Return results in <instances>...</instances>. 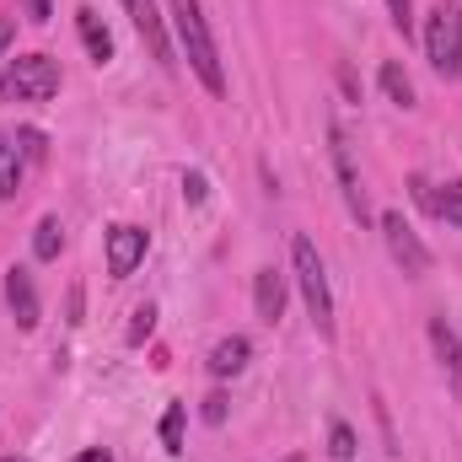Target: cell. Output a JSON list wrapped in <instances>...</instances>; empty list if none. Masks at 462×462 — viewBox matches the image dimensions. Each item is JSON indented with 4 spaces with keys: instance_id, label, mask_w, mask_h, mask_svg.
<instances>
[{
    "instance_id": "cell-1",
    "label": "cell",
    "mask_w": 462,
    "mask_h": 462,
    "mask_svg": "<svg viewBox=\"0 0 462 462\" xmlns=\"http://www.w3.org/2000/svg\"><path fill=\"white\" fill-rule=\"evenodd\" d=\"M167 5H172V27H178L183 60L194 65V76L205 81V92L226 97V70H221V54H216V38H210V22H205L199 0H167Z\"/></svg>"
},
{
    "instance_id": "cell-2",
    "label": "cell",
    "mask_w": 462,
    "mask_h": 462,
    "mask_svg": "<svg viewBox=\"0 0 462 462\" xmlns=\"http://www.w3.org/2000/svg\"><path fill=\"white\" fill-rule=\"evenodd\" d=\"M291 269H296V285H301V301H307V318L323 339H334V291H328V269L312 247V236H296L291 242Z\"/></svg>"
},
{
    "instance_id": "cell-3",
    "label": "cell",
    "mask_w": 462,
    "mask_h": 462,
    "mask_svg": "<svg viewBox=\"0 0 462 462\" xmlns=\"http://www.w3.org/2000/svg\"><path fill=\"white\" fill-rule=\"evenodd\" d=\"M60 92V60L49 54H22L0 76V103H49Z\"/></svg>"
},
{
    "instance_id": "cell-4",
    "label": "cell",
    "mask_w": 462,
    "mask_h": 462,
    "mask_svg": "<svg viewBox=\"0 0 462 462\" xmlns=\"http://www.w3.org/2000/svg\"><path fill=\"white\" fill-rule=\"evenodd\" d=\"M425 60L436 65V76L457 81L462 76V5L457 0H441L425 22Z\"/></svg>"
},
{
    "instance_id": "cell-5",
    "label": "cell",
    "mask_w": 462,
    "mask_h": 462,
    "mask_svg": "<svg viewBox=\"0 0 462 462\" xmlns=\"http://www.w3.org/2000/svg\"><path fill=\"white\" fill-rule=\"evenodd\" d=\"M376 226H382V242H387V253H393V263H398L403 274H425V269H430V247L420 242V231L409 226L398 210H387Z\"/></svg>"
},
{
    "instance_id": "cell-6",
    "label": "cell",
    "mask_w": 462,
    "mask_h": 462,
    "mask_svg": "<svg viewBox=\"0 0 462 462\" xmlns=\"http://www.w3.org/2000/svg\"><path fill=\"white\" fill-rule=\"evenodd\" d=\"M328 151H334V172H339L349 216H355V221H371V205H365V189H360V172H355V151H349V134L339 124H328Z\"/></svg>"
},
{
    "instance_id": "cell-7",
    "label": "cell",
    "mask_w": 462,
    "mask_h": 462,
    "mask_svg": "<svg viewBox=\"0 0 462 462\" xmlns=\"http://www.w3.org/2000/svg\"><path fill=\"white\" fill-rule=\"evenodd\" d=\"M145 247H151V236H145V226H114L108 231V274L114 280H129L134 269H140V258H145Z\"/></svg>"
},
{
    "instance_id": "cell-8",
    "label": "cell",
    "mask_w": 462,
    "mask_h": 462,
    "mask_svg": "<svg viewBox=\"0 0 462 462\" xmlns=\"http://www.w3.org/2000/svg\"><path fill=\"white\" fill-rule=\"evenodd\" d=\"M409 189H414V199L436 216V221H447V226H462V183H430V178H409Z\"/></svg>"
},
{
    "instance_id": "cell-9",
    "label": "cell",
    "mask_w": 462,
    "mask_h": 462,
    "mask_svg": "<svg viewBox=\"0 0 462 462\" xmlns=\"http://www.w3.org/2000/svg\"><path fill=\"white\" fill-rule=\"evenodd\" d=\"M5 301L16 312V328H38V285H32V274L22 263L5 269Z\"/></svg>"
},
{
    "instance_id": "cell-10",
    "label": "cell",
    "mask_w": 462,
    "mask_h": 462,
    "mask_svg": "<svg viewBox=\"0 0 462 462\" xmlns=\"http://www.w3.org/2000/svg\"><path fill=\"white\" fill-rule=\"evenodd\" d=\"M430 345H436V355H441V371H447V382H452V393L462 398V334L452 328V323H430Z\"/></svg>"
},
{
    "instance_id": "cell-11",
    "label": "cell",
    "mask_w": 462,
    "mask_h": 462,
    "mask_svg": "<svg viewBox=\"0 0 462 462\" xmlns=\"http://www.w3.org/2000/svg\"><path fill=\"white\" fill-rule=\"evenodd\" d=\"M253 307H258L263 323H280V312H285V274L280 269H258L253 274Z\"/></svg>"
},
{
    "instance_id": "cell-12",
    "label": "cell",
    "mask_w": 462,
    "mask_h": 462,
    "mask_svg": "<svg viewBox=\"0 0 462 462\" xmlns=\"http://www.w3.org/2000/svg\"><path fill=\"white\" fill-rule=\"evenodd\" d=\"M22 172H27L22 140H16L11 129H0V199H16V189H22Z\"/></svg>"
},
{
    "instance_id": "cell-13",
    "label": "cell",
    "mask_w": 462,
    "mask_h": 462,
    "mask_svg": "<svg viewBox=\"0 0 462 462\" xmlns=\"http://www.w3.org/2000/svg\"><path fill=\"white\" fill-rule=\"evenodd\" d=\"M76 27H81V43H87V54H92L97 65H108V60H114V32L103 27V16H97L92 5H81V11H76Z\"/></svg>"
},
{
    "instance_id": "cell-14",
    "label": "cell",
    "mask_w": 462,
    "mask_h": 462,
    "mask_svg": "<svg viewBox=\"0 0 462 462\" xmlns=\"http://www.w3.org/2000/svg\"><path fill=\"white\" fill-rule=\"evenodd\" d=\"M247 355H253V345H247L242 334H231V339H221V345L210 349V371H216V376H236V371L247 365Z\"/></svg>"
},
{
    "instance_id": "cell-15",
    "label": "cell",
    "mask_w": 462,
    "mask_h": 462,
    "mask_svg": "<svg viewBox=\"0 0 462 462\" xmlns=\"http://www.w3.org/2000/svg\"><path fill=\"white\" fill-rule=\"evenodd\" d=\"M60 247H65V226H60V216H43L38 231H32V258L49 263V258H60Z\"/></svg>"
},
{
    "instance_id": "cell-16",
    "label": "cell",
    "mask_w": 462,
    "mask_h": 462,
    "mask_svg": "<svg viewBox=\"0 0 462 462\" xmlns=\"http://www.w3.org/2000/svg\"><path fill=\"white\" fill-rule=\"evenodd\" d=\"M382 92H387V103L414 108V81H409V70H403L398 60H387V65H382Z\"/></svg>"
},
{
    "instance_id": "cell-17",
    "label": "cell",
    "mask_w": 462,
    "mask_h": 462,
    "mask_svg": "<svg viewBox=\"0 0 462 462\" xmlns=\"http://www.w3.org/2000/svg\"><path fill=\"white\" fill-rule=\"evenodd\" d=\"M162 441H167V452H183V403H172L162 414Z\"/></svg>"
},
{
    "instance_id": "cell-18",
    "label": "cell",
    "mask_w": 462,
    "mask_h": 462,
    "mask_svg": "<svg viewBox=\"0 0 462 462\" xmlns=\"http://www.w3.org/2000/svg\"><path fill=\"white\" fill-rule=\"evenodd\" d=\"M328 457L334 462L355 457V430H349V425H334V430H328Z\"/></svg>"
},
{
    "instance_id": "cell-19",
    "label": "cell",
    "mask_w": 462,
    "mask_h": 462,
    "mask_svg": "<svg viewBox=\"0 0 462 462\" xmlns=\"http://www.w3.org/2000/svg\"><path fill=\"white\" fill-rule=\"evenodd\" d=\"M387 16H393L398 32H409V22H414V0H387Z\"/></svg>"
},
{
    "instance_id": "cell-20",
    "label": "cell",
    "mask_w": 462,
    "mask_h": 462,
    "mask_svg": "<svg viewBox=\"0 0 462 462\" xmlns=\"http://www.w3.org/2000/svg\"><path fill=\"white\" fill-rule=\"evenodd\" d=\"M16 140H22V156H27V162H38V156H43V134H38V129H22Z\"/></svg>"
},
{
    "instance_id": "cell-21",
    "label": "cell",
    "mask_w": 462,
    "mask_h": 462,
    "mask_svg": "<svg viewBox=\"0 0 462 462\" xmlns=\"http://www.w3.org/2000/svg\"><path fill=\"white\" fill-rule=\"evenodd\" d=\"M151 328H156V312H151V307H140V312H134V328H129V339L140 345V339H145Z\"/></svg>"
},
{
    "instance_id": "cell-22",
    "label": "cell",
    "mask_w": 462,
    "mask_h": 462,
    "mask_svg": "<svg viewBox=\"0 0 462 462\" xmlns=\"http://www.w3.org/2000/svg\"><path fill=\"white\" fill-rule=\"evenodd\" d=\"M183 194H189V205H205V178L189 172V178H183Z\"/></svg>"
},
{
    "instance_id": "cell-23",
    "label": "cell",
    "mask_w": 462,
    "mask_h": 462,
    "mask_svg": "<svg viewBox=\"0 0 462 462\" xmlns=\"http://www.w3.org/2000/svg\"><path fill=\"white\" fill-rule=\"evenodd\" d=\"M205 420H210V425H221V420H226V398H221V393H216V398H205Z\"/></svg>"
},
{
    "instance_id": "cell-24",
    "label": "cell",
    "mask_w": 462,
    "mask_h": 462,
    "mask_svg": "<svg viewBox=\"0 0 462 462\" xmlns=\"http://www.w3.org/2000/svg\"><path fill=\"white\" fill-rule=\"evenodd\" d=\"M22 11H27V22H49V0H22Z\"/></svg>"
},
{
    "instance_id": "cell-25",
    "label": "cell",
    "mask_w": 462,
    "mask_h": 462,
    "mask_svg": "<svg viewBox=\"0 0 462 462\" xmlns=\"http://www.w3.org/2000/svg\"><path fill=\"white\" fill-rule=\"evenodd\" d=\"M11 38H16V22H11V16H0V60H5V49H11Z\"/></svg>"
},
{
    "instance_id": "cell-26",
    "label": "cell",
    "mask_w": 462,
    "mask_h": 462,
    "mask_svg": "<svg viewBox=\"0 0 462 462\" xmlns=\"http://www.w3.org/2000/svg\"><path fill=\"white\" fill-rule=\"evenodd\" d=\"M70 462H114V457H108V452H103V447H87V452H81V457H70Z\"/></svg>"
},
{
    "instance_id": "cell-27",
    "label": "cell",
    "mask_w": 462,
    "mask_h": 462,
    "mask_svg": "<svg viewBox=\"0 0 462 462\" xmlns=\"http://www.w3.org/2000/svg\"><path fill=\"white\" fill-rule=\"evenodd\" d=\"M0 462H27V457H0Z\"/></svg>"
},
{
    "instance_id": "cell-28",
    "label": "cell",
    "mask_w": 462,
    "mask_h": 462,
    "mask_svg": "<svg viewBox=\"0 0 462 462\" xmlns=\"http://www.w3.org/2000/svg\"><path fill=\"white\" fill-rule=\"evenodd\" d=\"M280 462H301V457H280Z\"/></svg>"
}]
</instances>
